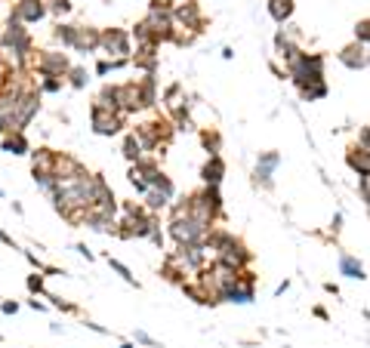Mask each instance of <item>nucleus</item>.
<instances>
[{
    "instance_id": "f257e3e1",
    "label": "nucleus",
    "mask_w": 370,
    "mask_h": 348,
    "mask_svg": "<svg viewBox=\"0 0 370 348\" xmlns=\"http://www.w3.org/2000/svg\"><path fill=\"white\" fill-rule=\"evenodd\" d=\"M287 78L297 83L302 102H321L327 96L324 80V56L321 53H299L287 65Z\"/></svg>"
},
{
    "instance_id": "f03ea898",
    "label": "nucleus",
    "mask_w": 370,
    "mask_h": 348,
    "mask_svg": "<svg viewBox=\"0 0 370 348\" xmlns=\"http://www.w3.org/2000/svg\"><path fill=\"white\" fill-rule=\"evenodd\" d=\"M0 53L13 62V68H22L28 62H35V40H31V31L25 28L22 22L6 19L4 31H0Z\"/></svg>"
},
{
    "instance_id": "7ed1b4c3",
    "label": "nucleus",
    "mask_w": 370,
    "mask_h": 348,
    "mask_svg": "<svg viewBox=\"0 0 370 348\" xmlns=\"http://www.w3.org/2000/svg\"><path fill=\"white\" fill-rule=\"evenodd\" d=\"M133 136H136L142 151L148 155V151H161L170 145L173 136H176V126L170 117H151V121H142L133 126Z\"/></svg>"
},
{
    "instance_id": "20e7f679",
    "label": "nucleus",
    "mask_w": 370,
    "mask_h": 348,
    "mask_svg": "<svg viewBox=\"0 0 370 348\" xmlns=\"http://www.w3.org/2000/svg\"><path fill=\"white\" fill-rule=\"evenodd\" d=\"M35 74H40V78H68L71 71V59L62 53V49H40V53L35 56Z\"/></svg>"
},
{
    "instance_id": "39448f33",
    "label": "nucleus",
    "mask_w": 370,
    "mask_h": 348,
    "mask_svg": "<svg viewBox=\"0 0 370 348\" xmlns=\"http://www.w3.org/2000/svg\"><path fill=\"white\" fill-rule=\"evenodd\" d=\"M90 126L96 136H117L127 126V117L112 112V108H105L102 102H92L90 105Z\"/></svg>"
},
{
    "instance_id": "423d86ee",
    "label": "nucleus",
    "mask_w": 370,
    "mask_h": 348,
    "mask_svg": "<svg viewBox=\"0 0 370 348\" xmlns=\"http://www.w3.org/2000/svg\"><path fill=\"white\" fill-rule=\"evenodd\" d=\"M256 299V277L253 271H238V281L229 284L220 293V302H232V305H250Z\"/></svg>"
},
{
    "instance_id": "0eeeda50",
    "label": "nucleus",
    "mask_w": 370,
    "mask_h": 348,
    "mask_svg": "<svg viewBox=\"0 0 370 348\" xmlns=\"http://www.w3.org/2000/svg\"><path fill=\"white\" fill-rule=\"evenodd\" d=\"M207 244L198 241V244H182V247H176L173 253H167V259H173L179 268L185 271H198L207 265Z\"/></svg>"
},
{
    "instance_id": "6e6552de",
    "label": "nucleus",
    "mask_w": 370,
    "mask_h": 348,
    "mask_svg": "<svg viewBox=\"0 0 370 348\" xmlns=\"http://www.w3.org/2000/svg\"><path fill=\"white\" fill-rule=\"evenodd\" d=\"M108 59H130L133 56V37L124 28H105L102 31V49Z\"/></svg>"
},
{
    "instance_id": "1a4fd4ad",
    "label": "nucleus",
    "mask_w": 370,
    "mask_h": 348,
    "mask_svg": "<svg viewBox=\"0 0 370 348\" xmlns=\"http://www.w3.org/2000/svg\"><path fill=\"white\" fill-rule=\"evenodd\" d=\"M173 22L176 28L182 31H191V34H201L204 31V13L195 0H182V4H173Z\"/></svg>"
},
{
    "instance_id": "9d476101",
    "label": "nucleus",
    "mask_w": 370,
    "mask_h": 348,
    "mask_svg": "<svg viewBox=\"0 0 370 348\" xmlns=\"http://www.w3.org/2000/svg\"><path fill=\"white\" fill-rule=\"evenodd\" d=\"M167 232L176 241V247H182V244H198L207 237V228H201L191 216H182V219H170L167 222Z\"/></svg>"
},
{
    "instance_id": "9b49d317",
    "label": "nucleus",
    "mask_w": 370,
    "mask_h": 348,
    "mask_svg": "<svg viewBox=\"0 0 370 348\" xmlns=\"http://www.w3.org/2000/svg\"><path fill=\"white\" fill-rule=\"evenodd\" d=\"M216 262H220V265H225V268H232V271H247L250 262H253V253L244 247V241H238V237H234L229 247L216 253Z\"/></svg>"
},
{
    "instance_id": "f8f14e48",
    "label": "nucleus",
    "mask_w": 370,
    "mask_h": 348,
    "mask_svg": "<svg viewBox=\"0 0 370 348\" xmlns=\"http://www.w3.org/2000/svg\"><path fill=\"white\" fill-rule=\"evenodd\" d=\"M281 167V155L278 151H263L256 160V169H253V185L256 188H265L272 191L275 188V169Z\"/></svg>"
},
{
    "instance_id": "ddd939ff",
    "label": "nucleus",
    "mask_w": 370,
    "mask_h": 348,
    "mask_svg": "<svg viewBox=\"0 0 370 348\" xmlns=\"http://www.w3.org/2000/svg\"><path fill=\"white\" fill-rule=\"evenodd\" d=\"M47 16V0H19L10 10V19L22 25H37Z\"/></svg>"
},
{
    "instance_id": "4468645a",
    "label": "nucleus",
    "mask_w": 370,
    "mask_h": 348,
    "mask_svg": "<svg viewBox=\"0 0 370 348\" xmlns=\"http://www.w3.org/2000/svg\"><path fill=\"white\" fill-rule=\"evenodd\" d=\"M102 49V31L90 28V25H78V37H74V53H99Z\"/></svg>"
},
{
    "instance_id": "2eb2a0df",
    "label": "nucleus",
    "mask_w": 370,
    "mask_h": 348,
    "mask_svg": "<svg viewBox=\"0 0 370 348\" xmlns=\"http://www.w3.org/2000/svg\"><path fill=\"white\" fill-rule=\"evenodd\" d=\"M340 62L349 68V71H361V68H367L370 65V49L364 44H349V47H342L340 49Z\"/></svg>"
},
{
    "instance_id": "dca6fc26",
    "label": "nucleus",
    "mask_w": 370,
    "mask_h": 348,
    "mask_svg": "<svg viewBox=\"0 0 370 348\" xmlns=\"http://www.w3.org/2000/svg\"><path fill=\"white\" fill-rule=\"evenodd\" d=\"M293 37H297V31H293V28H284V31L275 34V53H278V59H284V65H290L293 59L302 53L299 44Z\"/></svg>"
},
{
    "instance_id": "f3484780",
    "label": "nucleus",
    "mask_w": 370,
    "mask_h": 348,
    "mask_svg": "<svg viewBox=\"0 0 370 348\" xmlns=\"http://www.w3.org/2000/svg\"><path fill=\"white\" fill-rule=\"evenodd\" d=\"M56 160H59V151L53 148H31V176L37 173L56 176Z\"/></svg>"
},
{
    "instance_id": "a211bd4d",
    "label": "nucleus",
    "mask_w": 370,
    "mask_h": 348,
    "mask_svg": "<svg viewBox=\"0 0 370 348\" xmlns=\"http://www.w3.org/2000/svg\"><path fill=\"white\" fill-rule=\"evenodd\" d=\"M157 49L161 47H136V53L130 56V65L145 74H157Z\"/></svg>"
},
{
    "instance_id": "6ab92c4d",
    "label": "nucleus",
    "mask_w": 370,
    "mask_h": 348,
    "mask_svg": "<svg viewBox=\"0 0 370 348\" xmlns=\"http://www.w3.org/2000/svg\"><path fill=\"white\" fill-rule=\"evenodd\" d=\"M83 228H90V232H99V234H114V228H117V219L112 216H105L102 210H90L87 216H83Z\"/></svg>"
},
{
    "instance_id": "aec40b11",
    "label": "nucleus",
    "mask_w": 370,
    "mask_h": 348,
    "mask_svg": "<svg viewBox=\"0 0 370 348\" xmlns=\"http://www.w3.org/2000/svg\"><path fill=\"white\" fill-rule=\"evenodd\" d=\"M136 87H139V108H142V112H145V108H155L157 105V80H155V74L139 78Z\"/></svg>"
},
{
    "instance_id": "412c9836",
    "label": "nucleus",
    "mask_w": 370,
    "mask_h": 348,
    "mask_svg": "<svg viewBox=\"0 0 370 348\" xmlns=\"http://www.w3.org/2000/svg\"><path fill=\"white\" fill-rule=\"evenodd\" d=\"M222 176H225V160H222V155L207 157V164L201 167V179H204V185H222Z\"/></svg>"
},
{
    "instance_id": "4be33fe9",
    "label": "nucleus",
    "mask_w": 370,
    "mask_h": 348,
    "mask_svg": "<svg viewBox=\"0 0 370 348\" xmlns=\"http://www.w3.org/2000/svg\"><path fill=\"white\" fill-rule=\"evenodd\" d=\"M198 194H201V203H204L210 213L220 219L222 216V191H220V185H204Z\"/></svg>"
},
{
    "instance_id": "5701e85b",
    "label": "nucleus",
    "mask_w": 370,
    "mask_h": 348,
    "mask_svg": "<svg viewBox=\"0 0 370 348\" xmlns=\"http://www.w3.org/2000/svg\"><path fill=\"white\" fill-rule=\"evenodd\" d=\"M4 151H6V155H16V157L31 155L28 136H25V133H6V136H4Z\"/></svg>"
},
{
    "instance_id": "b1692460",
    "label": "nucleus",
    "mask_w": 370,
    "mask_h": 348,
    "mask_svg": "<svg viewBox=\"0 0 370 348\" xmlns=\"http://www.w3.org/2000/svg\"><path fill=\"white\" fill-rule=\"evenodd\" d=\"M346 164H349L352 173H358V179H361V176H370V155H367V151H361V148H349Z\"/></svg>"
},
{
    "instance_id": "393cba45",
    "label": "nucleus",
    "mask_w": 370,
    "mask_h": 348,
    "mask_svg": "<svg viewBox=\"0 0 370 348\" xmlns=\"http://www.w3.org/2000/svg\"><path fill=\"white\" fill-rule=\"evenodd\" d=\"M293 0H268V16L278 22V25H287L293 19Z\"/></svg>"
},
{
    "instance_id": "a878e982",
    "label": "nucleus",
    "mask_w": 370,
    "mask_h": 348,
    "mask_svg": "<svg viewBox=\"0 0 370 348\" xmlns=\"http://www.w3.org/2000/svg\"><path fill=\"white\" fill-rule=\"evenodd\" d=\"M182 293L189 296L191 302H198V305H210V308H213V305H220V302H216L213 296H210L198 281H185V284H182Z\"/></svg>"
},
{
    "instance_id": "bb28decb",
    "label": "nucleus",
    "mask_w": 370,
    "mask_h": 348,
    "mask_svg": "<svg viewBox=\"0 0 370 348\" xmlns=\"http://www.w3.org/2000/svg\"><path fill=\"white\" fill-rule=\"evenodd\" d=\"M121 155H124V157L130 160V167H133V164H139L142 157H148L145 151H142V145H139V139H136V136H133V130H130L127 136H124V145H121Z\"/></svg>"
},
{
    "instance_id": "cd10ccee",
    "label": "nucleus",
    "mask_w": 370,
    "mask_h": 348,
    "mask_svg": "<svg viewBox=\"0 0 370 348\" xmlns=\"http://www.w3.org/2000/svg\"><path fill=\"white\" fill-rule=\"evenodd\" d=\"M170 203H173V200L167 198L164 191H157V188H148V191H145V200H142V207H145L148 213H155V216H157V213H161V210H167V207H170Z\"/></svg>"
},
{
    "instance_id": "c85d7f7f",
    "label": "nucleus",
    "mask_w": 370,
    "mask_h": 348,
    "mask_svg": "<svg viewBox=\"0 0 370 348\" xmlns=\"http://www.w3.org/2000/svg\"><path fill=\"white\" fill-rule=\"evenodd\" d=\"M340 275H346V277H358V281H364V265L352 256V253H340Z\"/></svg>"
},
{
    "instance_id": "c756f323",
    "label": "nucleus",
    "mask_w": 370,
    "mask_h": 348,
    "mask_svg": "<svg viewBox=\"0 0 370 348\" xmlns=\"http://www.w3.org/2000/svg\"><path fill=\"white\" fill-rule=\"evenodd\" d=\"M74 37H78V25L59 22L56 28H53V40H56V44H62L65 49H74Z\"/></svg>"
},
{
    "instance_id": "7c9ffc66",
    "label": "nucleus",
    "mask_w": 370,
    "mask_h": 348,
    "mask_svg": "<svg viewBox=\"0 0 370 348\" xmlns=\"http://www.w3.org/2000/svg\"><path fill=\"white\" fill-rule=\"evenodd\" d=\"M201 145L207 148L210 157L222 155V136H220V130H201Z\"/></svg>"
},
{
    "instance_id": "2f4dec72",
    "label": "nucleus",
    "mask_w": 370,
    "mask_h": 348,
    "mask_svg": "<svg viewBox=\"0 0 370 348\" xmlns=\"http://www.w3.org/2000/svg\"><path fill=\"white\" fill-rule=\"evenodd\" d=\"M161 277L164 281H170V284H185V268H179L173 259H164V268H161Z\"/></svg>"
},
{
    "instance_id": "473e14b6",
    "label": "nucleus",
    "mask_w": 370,
    "mask_h": 348,
    "mask_svg": "<svg viewBox=\"0 0 370 348\" xmlns=\"http://www.w3.org/2000/svg\"><path fill=\"white\" fill-rule=\"evenodd\" d=\"M65 83L74 90H83L90 83V74H87V68H80V65H71V71H68V78H65Z\"/></svg>"
},
{
    "instance_id": "72a5a7b5",
    "label": "nucleus",
    "mask_w": 370,
    "mask_h": 348,
    "mask_svg": "<svg viewBox=\"0 0 370 348\" xmlns=\"http://www.w3.org/2000/svg\"><path fill=\"white\" fill-rule=\"evenodd\" d=\"M25 287H28V293H31V296H47V290H44V275H40V271H35V275H28V281H25Z\"/></svg>"
},
{
    "instance_id": "f704fd0d",
    "label": "nucleus",
    "mask_w": 370,
    "mask_h": 348,
    "mask_svg": "<svg viewBox=\"0 0 370 348\" xmlns=\"http://www.w3.org/2000/svg\"><path fill=\"white\" fill-rule=\"evenodd\" d=\"M108 265H112V271H117V275H121V277H124V281H127V284H133V287H139V281H136V277L130 275V268L124 265V262H117V259H112V256H108Z\"/></svg>"
},
{
    "instance_id": "c9c22d12",
    "label": "nucleus",
    "mask_w": 370,
    "mask_h": 348,
    "mask_svg": "<svg viewBox=\"0 0 370 348\" xmlns=\"http://www.w3.org/2000/svg\"><path fill=\"white\" fill-rule=\"evenodd\" d=\"M62 87H65V80L62 78H40V92H62Z\"/></svg>"
},
{
    "instance_id": "e433bc0d",
    "label": "nucleus",
    "mask_w": 370,
    "mask_h": 348,
    "mask_svg": "<svg viewBox=\"0 0 370 348\" xmlns=\"http://www.w3.org/2000/svg\"><path fill=\"white\" fill-rule=\"evenodd\" d=\"M47 13L68 16V13H71V0H47Z\"/></svg>"
},
{
    "instance_id": "4c0bfd02",
    "label": "nucleus",
    "mask_w": 370,
    "mask_h": 348,
    "mask_svg": "<svg viewBox=\"0 0 370 348\" xmlns=\"http://www.w3.org/2000/svg\"><path fill=\"white\" fill-rule=\"evenodd\" d=\"M355 40H358V44H364V47H370V19H361L355 25Z\"/></svg>"
},
{
    "instance_id": "58836bf2",
    "label": "nucleus",
    "mask_w": 370,
    "mask_h": 348,
    "mask_svg": "<svg viewBox=\"0 0 370 348\" xmlns=\"http://www.w3.org/2000/svg\"><path fill=\"white\" fill-rule=\"evenodd\" d=\"M127 182L133 185V188H136L139 194H142V198H145V191H148V185H145V179H142V176L136 173V169H130V173H127Z\"/></svg>"
},
{
    "instance_id": "ea45409f",
    "label": "nucleus",
    "mask_w": 370,
    "mask_h": 348,
    "mask_svg": "<svg viewBox=\"0 0 370 348\" xmlns=\"http://www.w3.org/2000/svg\"><path fill=\"white\" fill-rule=\"evenodd\" d=\"M133 342H136V345H145V348H161V342H155V339H151L145 330H136V333H133Z\"/></svg>"
},
{
    "instance_id": "a19ab883",
    "label": "nucleus",
    "mask_w": 370,
    "mask_h": 348,
    "mask_svg": "<svg viewBox=\"0 0 370 348\" xmlns=\"http://www.w3.org/2000/svg\"><path fill=\"white\" fill-rule=\"evenodd\" d=\"M355 148H361V151H367V155H370V126H361V130H358V145Z\"/></svg>"
},
{
    "instance_id": "79ce46f5",
    "label": "nucleus",
    "mask_w": 370,
    "mask_h": 348,
    "mask_svg": "<svg viewBox=\"0 0 370 348\" xmlns=\"http://www.w3.org/2000/svg\"><path fill=\"white\" fill-rule=\"evenodd\" d=\"M358 191H361V198H364L367 210H370V176H361L358 179Z\"/></svg>"
},
{
    "instance_id": "37998d69",
    "label": "nucleus",
    "mask_w": 370,
    "mask_h": 348,
    "mask_svg": "<svg viewBox=\"0 0 370 348\" xmlns=\"http://www.w3.org/2000/svg\"><path fill=\"white\" fill-rule=\"evenodd\" d=\"M114 68H112V59H99V65H96V74L99 78H105V74H112Z\"/></svg>"
},
{
    "instance_id": "c03bdc74",
    "label": "nucleus",
    "mask_w": 370,
    "mask_h": 348,
    "mask_svg": "<svg viewBox=\"0 0 370 348\" xmlns=\"http://www.w3.org/2000/svg\"><path fill=\"white\" fill-rule=\"evenodd\" d=\"M0 311H4V315H16V311H19V302H10V299H6L4 305H0Z\"/></svg>"
},
{
    "instance_id": "a18cd8bd",
    "label": "nucleus",
    "mask_w": 370,
    "mask_h": 348,
    "mask_svg": "<svg viewBox=\"0 0 370 348\" xmlns=\"http://www.w3.org/2000/svg\"><path fill=\"white\" fill-rule=\"evenodd\" d=\"M74 250H78V253H80V256H83V259H92V253L87 250V244H78V247H74Z\"/></svg>"
},
{
    "instance_id": "49530a36",
    "label": "nucleus",
    "mask_w": 370,
    "mask_h": 348,
    "mask_svg": "<svg viewBox=\"0 0 370 348\" xmlns=\"http://www.w3.org/2000/svg\"><path fill=\"white\" fill-rule=\"evenodd\" d=\"M330 228H333V234H336V232H340V228H342V216H340V213L333 216V222H330Z\"/></svg>"
},
{
    "instance_id": "de8ad7c7",
    "label": "nucleus",
    "mask_w": 370,
    "mask_h": 348,
    "mask_svg": "<svg viewBox=\"0 0 370 348\" xmlns=\"http://www.w3.org/2000/svg\"><path fill=\"white\" fill-rule=\"evenodd\" d=\"M87 327L92 330V333H108V330H105L102 324H92V320H87Z\"/></svg>"
},
{
    "instance_id": "09e8293b",
    "label": "nucleus",
    "mask_w": 370,
    "mask_h": 348,
    "mask_svg": "<svg viewBox=\"0 0 370 348\" xmlns=\"http://www.w3.org/2000/svg\"><path fill=\"white\" fill-rule=\"evenodd\" d=\"M324 290H327V293H333V296H336V293H340V287H336L333 281H327V284H324Z\"/></svg>"
},
{
    "instance_id": "8fccbe9b",
    "label": "nucleus",
    "mask_w": 370,
    "mask_h": 348,
    "mask_svg": "<svg viewBox=\"0 0 370 348\" xmlns=\"http://www.w3.org/2000/svg\"><path fill=\"white\" fill-rule=\"evenodd\" d=\"M121 348H136V342H124Z\"/></svg>"
}]
</instances>
